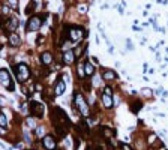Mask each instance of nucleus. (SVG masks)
<instances>
[{
  "label": "nucleus",
  "instance_id": "f257e3e1",
  "mask_svg": "<svg viewBox=\"0 0 168 150\" xmlns=\"http://www.w3.org/2000/svg\"><path fill=\"white\" fill-rule=\"evenodd\" d=\"M14 71H15V75H17V80L20 83H24L26 80H29V77H30V69H29V66L26 63L17 65L14 68Z\"/></svg>",
  "mask_w": 168,
  "mask_h": 150
},
{
  "label": "nucleus",
  "instance_id": "f03ea898",
  "mask_svg": "<svg viewBox=\"0 0 168 150\" xmlns=\"http://www.w3.org/2000/svg\"><path fill=\"white\" fill-rule=\"evenodd\" d=\"M74 104L75 107L78 108V111L81 113V116H89L90 114V110H89V104L84 101V96L81 93H75V98H74Z\"/></svg>",
  "mask_w": 168,
  "mask_h": 150
},
{
  "label": "nucleus",
  "instance_id": "7ed1b4c3",
  "mask_svg": "<svg viewBox=\"0 0 168 150\" xmlns=\"http://www.w3.org/2000/svg\"><path fill=\"white\" fill-rule=\"evenodd\" d=\"M42 26V18L39 15H33L27 21V32H38Z\"/></svg>",
  "mask_w": 168,
  "mask_h": 150
},
{
  "label": "nucleus",
  "instance_id": "20e7f679",
  "mask_svg": "<svg viewBox=\"0 0 168 150\" xmlns=\"http://www.w3.org/2000/svg\"><path fill=\"white\" fill-rule=\"evenodd\" d=\"M0 84L3 87H6L8 90H14V84L11 80V75L6 69H0Z\"/></svg>",
  "mask_w": 168,
  "mask_h": 150
},
{
  "label": "nucleus",
  "instance_id": "39448f33",
  "mask_svg": "<svg viewBox=\"0 0 168 150\" xmlns=\"http://www.w3.org/2000/svg\"><path fill=\"white\" fill-rule=\"evenodd\" d=\"M84 29L83 27H71L69 29V39L72 41V42H78V41H81L83 38H84Z\"/></svg>",
  "mask_w": 168,
  "mask_h": 150
},
{
  "label": "nucleus",
  "instance_id": "423d86ee",
  "mask_svg": "<svg viewBox=\"0 0 168 150\" xmlns=\"http://www.w3.org/2000/svg\"><path fill=\"white\" fill-rule=\"evenodd\" d=\"M42 146L45 150H56L57 143L53 135H45V137H42Z\"/></svg>",
  "mask_w": 168,
  "mask_h": 150
},
{
  "label": "nucleus",
  "instance_id": "0eeeda50",
  "mask_svg": "<svg viewBox=\"0 0 168 150\" xmlns=\"http://www.w3.org/2000/svg\"><path fill=\"white\" fill-rule=\"evenodd\" d=\"M102 104L107 110H110L113 107V98H111V89L110 87H105V90L102 93Z\"/></svg>",
  "mask_w": 168,
  "mask_h": 150
},
{
  "label": "nucleus",
  "instance_id": "6e6552de",
  "mask_svg": "<svg viewBox=\"0 0 168 150\" xmlns=\"http://www.w3.org/2000/svg\"><path fill=\"white\" fill-rule=\"evenodd\" d=\"M30 113L33 117H42L44 116V107L39 102H30Z\"/></svg>",
  "mask_w": 168,
  "mask_h": 150
},
{
  "label": "nucleus",
  "instance_id": "1a4fd4ad",
  "mask_svg": "<svg viewBox=\"0 0 168 150\" xmlns=\"http://www.w3.org/2000/svg\"><path fill=\"white\" fill-rule=\"evenodd\" d=\"M65 89H66V83H65V80L57 78V81L54 83V93H56V96L63 95V93H65Z\"/></svg>",
  "mask_w": 168,
  "mask_h": 150
},
{
  "label": "nucleus",
  "instance_id": "9d476101",
  "mask_svg": "<svg viewBox=\"0 0 168 150\" xmlns=\"http://www.w3.org/2000/svg\"><path fill=\"white\" fill-rule=\"evenodd\" d=\"M63 62L66 65H71L75 62V53L74 50H68V51H63Z\"/></svg>",
  "mask_w": 168,
  "mask_h": 150
},
{
  "label": "nucleus",
  "instance_id": "9b49d317",
  "mask_svg": "<svg viewBox=\"0 0 168 150\" xmlns=\"http://www.w3.org/2000/svg\"><path fill=\"white\" fill-rule=\"evenodd\" d=\"M6 29H8L9 32H12V33L18 29V20H17L15 17H11L9 20H6Z\"/></svg>",
  "mask_w": 168,
  "mask_h": 150
},
{
  "label": "nucleus",
  "instance_id": "f8f14e48",
  "mask_svg": "<svg viewBox=\"0 0 168 150\" xmlns=\"http://www.w3.org/2000/svg\"><path fill=\"white\" fill-rule=\"evenodd\" d=\"M116 77H117V74L114 71H111V69H102V78L105 81H113V80H116Z\"/></svg>",
  "mask_w": 168,
  "mask_h": 150
},
{
  "label": "nucleus",
  "instance_id": "ddd939ff",
  "mask_svg": "<svg viewBox=\"0 0 168 150\" xmlns=\"http://www.w3.org/2000/svg\"><path fill=\"white\" fill-rule=\"evenodd\" d=\"M41 60H42V63H44L45 66H50V65L53 63V54H51L50 51H45V53H42Z\"/></svg>",
  "mask_w": 168,
  "mask_h": 150
},
{
  "label": "nucleus",
  "instance_id": "4468645a",
  "mask_svg": "<svg viewBox=\"0 0 168 150\" xmlns=\"http://www.w3.org/2000/svg\"><path fill=\"white\" fill-rule=\"evenodd\" d=\"M8 41H9V45H12V47H18V45H21V38H20L17 33H11Z\"/></svg>",
  "mask_w": 168,
  "mask_h": 150
},
{
  "label": "nucleus",
  "instance_id": "2eb2a0df",
  "mask_svg": "<svg viewBox=\"0 0 168 150\" xmlns=\"http://www.w3.org/2000/svg\"><path fill=\"white\" fill-rule=\"evenodd\" d=\"M84 71H86V75H89V77H93L95 72H96L93 63H90V62H86L84 63Z\"/></svg>",
  "mask_w": 168,
  "mask_h": 150
},
{
  "label": "nucleus",
  "instance_id": "dca6fc26",
  "mask_svg": "<svg viewBox=\"0 0 168 150\" xmlns=\"http://www.w3.org/2000/svg\"><path fill=\"white\" fill-rule=\"evenodd\" d=\"M77 74H78V77L83 80L86 78V71H84V63H78L77 65Z\"/></svg>",
  "mask_w": 168,
  "mask_h": 150
},
{
  "label": "nucleus",
  "instance_id": "f3484780",
  "mask_svg": "<svg viewBox=\"0 0 168 150\" xmlns=\"http://www.w3.org/2000/svg\"><path fill=\"white\" fill-rule=\"evenodd\" d=\"M0 128H8V119H6V116L0 111Z\"/></svg>",
  "mask_w": 168,
  "mask_h": 150
},
{
  "label": "nucleus",
  "instance_id": "a211bd4d",
  "mask_svg": "<svg viewBox=\"0 0 168 150\" xmlns=\"http://www.w3.org/2000/svg\"><path fill=\"white\" fill-rule=\"evenodd\" d=\"M26 125H27L30 129H35V128H36V122H35V119H32V117H29V119L26 120Z\"/></svg>",
  "mask_w": 168,
  "mask_h": 150
},
{
  "label": "nucleus",
  "instance_id": "6ab92c4d",
  "mask_svg": "<svg viewBox=\"0 0 168 150\" xmlns=\"http://www.w3.org/2000/svg\"><path fill=\"white\" fill-rule=\"evenodd\" d=\"M141 95L150 98V96H153V90H150V89H147V87H144V89H141Z\"/></svg>",
  "mask_w": 168,
  "mask_h": 150
},
{
  "label": "nucleus",
  "instance_id": "aec40b11",
  "mask_svg": "<svg viewBox=\"0 0 168 150\" xmlns=\"http://www.w3.org/2000/svg\"><path fill=\"white\" fill-rule=\"evenodd\" d=\"M102 135L107 137V138H111V137H113V131L108 129V128H102Z\"/></svg>",
  "mask_w": 168,
  "mask_h": 150
},
{
  "label": "nucleus",
  "instance_id": "412c9836",
  "mask_svg": "<svg viewBox=\"0 0 168 150\" xmlns=\"http://www.w3.org/2000/svg\"><path fill=\"white\" fill-rule=\"evenodd\" d=\"M6 3H8V6H9V8L15 9V8L18 6V0H6Z\"/></svg>",
  "mask_w": 168,
  "mask_h": 150
},
{
  "label": "nucleus",
  "instance_id": "4be33fe9",
  "mask_svg": "<svg viewBox=\"0 0 168 150\" xmlns=\"http://www.w3.org/2000/svg\"><path fill=\"white\" fill-rule=\"evenodd\" d=\"M78 12H80V14H86V12H87V5H86V3L78 5Z\"/></svg>",
  "mask_w": 168,
  "mask_h": 150
},
{
  "label": "nucleus",
  "instance_id": "5701e85b",
  "mask_svg": "<svg viewBox=\"0 0 168 150\" xmlns=\"http://www.w3.org/2000/svg\"><path fill=\"white\" fill-rule=\"evenodd\" d=\"M36 135H39V137H45V132H44V128H42V126L36 129Z\"/></svg>",
  "mask_w": 168,
  "mask_h": 150
},
{
  "label": "nucleus",
  "instance_id": "b1692460",
  "mask_svg": "<svg viewBox=\"0 0 168 150\" xmlns=\"http://www.w3.org/2000/svg\"><path fill=\"white\" fill-rule=\"evenodd\" d=\"M120 149H122V150H132L129 146H126L125 143H120Z\"/></svg>",
  "mask_w": 168,
  "mask_h": 150
},
{
  "label": "nucleus",
  "instance_id": "393cba45",
  "mask_svg": "<svg viewBox=\"0 0 168 150\" xmlns=\"http://www.w3.org/2000/svg\"><path fill=\"white\" fill-rule=\"evenodd\" d=\"M2 11H3V14H5V15H8V14L11 12V8H8V6H3V9H2Z\"/></svg>",
  "mask_w": 168,
  "mask_h": 150
},
{
  "label": "nucleus",
  "instance_id": "a878e982",
  "mask_svg": "<svg viewBox=\"0 0 168 150\" xmlns=\"http://www.w3.org/2000/svg\"><path fill=\"white\" fill-rule=\"evenodd\" d=\"M126 47H128V50H134V47H132V42H131L129 39L126 41Z\"/></svg>",
  "mask_w": 168,
  "mask_h": 150
},
{
  "label": "nucleus",
  "instance_id": "bb28decb",
  "mask_svg": "<svg viewBox=\"0 0 168 150\" xmlns=\"http://www.w3.org/2000/svg\"><path fill=\"white\" fill-rule=\"evenodd\" d=\"M63 80H65V81H71V77H69L68 74H65V75H63Z\"/></svg>",
  "mask_w": 168,
  "mask_h": 150
},
{
  "label": "nucleus",
  "instance_id": "cd10ccee",
  "mask_svg": "<svg viewBox=\"0 0 168 150\" xmlns=\"http://www.w3.org/2000/svg\"><path fill=\"white\" fill-rule=\"evenodd\" d=\"M92 60H93V63H95V65L98 63V57H92Z\"/></svg>",
  "mask_w": 168,
  "mask_h": 150
},
{
  "label": "nucleus",
  "instance_id": "c85d7f7f",
  "mask_svg": "<svg viewBox=\"0 0 168 150\" xmlns=\"http://www.w3.org/2000/svg\"><path fill=\"white\" fill-rule=\"evenodd\" d=\"M2 104H5V101H3V99H2V98H0V105H2Z\"/></svg>",
  "mask_w": 168,
  "mask_h": 150
}]
</instances>
